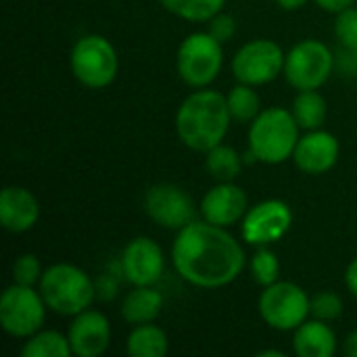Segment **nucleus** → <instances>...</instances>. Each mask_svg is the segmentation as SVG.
<instances>
[{"instance_id":"3","label":"nucleus","mask_w":357,"mask_h":357,"mask_svg":"<svg viewBox=\"0 0 357 357\" xmlns=\"http://www.w3.org/2000/svg\"><path fill=\"white\" fill-rule=\"evenodd\" d=\"M299 130L301 128L291 111L270 107L251 121L249 151L261 163H284L295 153V146L299 142Z\"/></svg>"},{"instance_id":"8","label":"nucleus","mask_w":357,"mask_h":357,"mask_svg":"<svg viewBox=\"0 0 357 357\" xmlns=\"http://www.w3.org/2000/svg\"><path fill=\"white\" fill-rule=\"evenodd\" d=\"M46 303L40 291L13 282L0 299V324L6 335L27 339L36 335L46 318Z\"/></svg>"},{"instance_id":"26","label":"nucleus","mask_w":357,"mask_h":357,"mask_svg":"<svg viewBox=\"0 0 357 357\" xmlns=\"http://www.w3.org/2000/svg\"><path fill=\"white\" fill-rule=\"evenodd\" d=\"M251 272H253V278L257 284H261V287L274 284L280 274V261H278L276 253H272L268 249H259L251 259Z\"/></svg>"},{"instance_id":"33","label":"nucleus","mask_w":357,"mask_h":357,"mask_svg":"<svg viewBox=\"0 0 357 357\" xmlns=\"http://www.w3.org/2000/svg\"><path fill=\"white\" fill-rule=\"evenodd\" d=\"M343 351L347 357H357V331L347 335V339L343 343Z\"/></svg>"},{"instance_id":"21","label":"nucleus","mask_w":357,"mask_h":357,"mask_svg":"<svg viewBox=\"0 0 357 357\" xmlns=\"http://www.w3.org/2000/svg\"><path fill=\"white\" fill-rule=\"evenodd\" d=\"M293 117L301 130H320L326 121V100L318 90H301L293 100Z\"/></svg>"},{"instance_id":"20","label":"nucleus","mask_w":357,"mask_h":357,"mask_svg":"<svg viewBox=\"0 0 357 357\" xmlns=\"http://www.w3.org/2000/svg\"><path fill=\"white\" fill-rule=\"evenodd\" d=\"M169 349L167 335L163 328L149 324H138L126 341V351L132 357H163Z\"/></svg>"},{"instance_id":"32","label":"nucleus","mask_w":357,"mask_h":357,"mask_svg":"<svg viewBox=\"0 0 357 357\" xmlns=\"http://www.w3.org/2000/svg\"><path fill=\"white\" fill-rule=\"evenodd\" d=\"M345 284L347 289L351 291V295L357 297V257L347 266V272H345Z\"/></svg>"},{"instance_id":"30","label":"nucleus","mask_w":357,"mask_h":357,"mask_svg":"<svg viewBox=\"0 0 357 357\" xmlns=\"http://www.w3.org/2000/svg\"><path fill=\"white\" fill-rule=\"evenodd\" d=\"M215 40H220L222 44L224 42H228L232 36H234V31H236V21H234V17H230V15H226V13H218L213 19H209V29H207Z\"/></svg>"},{"instance_id":"5","label":"nucleus","mask_w":357,"mask_h":357,"mask_svg":"<svg viewBox=\"0 0 357 357\" xmlns=\"http://www.w3.org/2000/svg\"><path fill=\"white\" fill-rule=\"evenodd\" d=\"M224 50L222 42L209 31H195L178 48L176 69L180 79L190 88L209 86L222 71Z\"/></svg>"},{"instance_id":"17","label":"nucleus","mask_w":357,"mask_h":357,"mask_svg":"<svg viewBox=\"0 0 357 357\" xmlns=\"http://www.w3.org/2000/svg\"><path fill=\"white\" fill-rule=\"evenodd\" d=\"M40 218L38 199L21 186H6L0 195V224L8 232H25Z\"/></svg>"},{"instance_id":"11","label":"nucleus","mask_w":357,"mask_h":357,"mask_svg":"<svg viewBox=\"0 0 357 357\" xmlns=\"http://www.w3.org/2000/svg\"><path fill=\"white\" fill-rule=\"evenodd\" d=\"M144 213L161 228L182 230L195 222V205L186 190L176 184H155L144 192Z\"/></svg>"},{"instance_id":"19","label":"nucleus","mask_w":357,"mask_h":357,"mask_svg":"<svg viewBox=\"0 0 357 357\" xmlns=\"http://www.w3.org/2000/svg\"><path fill=\"white\" fill-rule=\"evenodd\" d=\"M163 310V295L153 287H134L121 303V316L128 324H149L159 318Z\"/></svg>"},{"instance_id":"13","label":"nucleus","mask_w":357,"mask_h":357,"mask_svg":"<svg viewBox=\"0 0 357 357\" xmlns=\"http://www.w3.org/2000/svg\"><path fill=\"white\" fill-rule=\"evenodd\" d=\"M165 270V257L161 247L149 238L138 236L130 241L121 253V272L134 287H153Z\"/></svg>"},{"instance_id":"35","label":"nucleus","mask_w":357,"mask_h":357,"mask_svg":"<svg viewBox=\"0 0 357 357\" xmlns=\"http://www.w3.org/2000/svg\"><path fill=\"white\" fill-rule=\"evenodd\" d=\"M270 356L284 357V354H282V351H274V349H268V351H259V354H257V357H270Z\"/></svg>"},{"instance_id":"18","label":"nucleus","mask_w":357,"mask_h":357,"mask_svg":"<svg viewBox=\"0 0 357 357\" xmlns=\"http://www.w3.org/2000/svg\"><path fill=\"white\" fill-rule=\"evenodd\" d=\"M293 349L299 357H331L337 351V335L324 320H305L295 328Z\"/></svg>"},{"instance_id":"2","label":"nucleus","mask_w":357,"mask_h":357,"mask_svg":"<svg viewBox=\"0 0 357 357\" xmlns=\"http://www.w3.org/2000/svg\"><path fill=\"white\" fill-rule=\"evenodd\" d=\"M230 121L232 115L226 96L218 90L199 88L182 100L176 113V132L190 151L207 153L222 144Z\"/></svg>"},{"instance_id":"25","label":"nucleus","mask_w":357,"mask_h":357,"mask_svg":"<svg viewBox=\"0 0 357 357\" xmlns=\"http://www.w3.org/2000/svg\"><path fill=\"white\" fill-rule=\"evenodd\" d=\"M161 6L186 21H209L222 13L226 0H159Z\"/></svg>"},{"instance_id":"7","label":"nucleus","mask_w":357,"mask_h":357,"mask_svg":"<svg viewBox=\"0 0 357 357\" xmlns=\"http://www.w3.org/2000/svg\"><path fill=\"white\" fill-rule=\"evenodd\" d=\"M310 297L295 282H274L259 295V316L274 331H295L310 316Z\"/></svg>"},{"instance_id":"12","label":"nucleus","mask_w":357,"mask_h":357,"mask_svg":"<svg viewBox=\"0 0 357 357\" xmlns=\"http://www.w3.org/2000/svg\"><path fill=\"white\" fill-rule=\"evenodd\" d=\"M293 224L291 207L280 199L257 203L245 213L243 238L251 245H270L280 241Z\"/></svg>"},{"instance_id":"22","label":"nucleus","mask_w":357,"mask_h":357,"mask_svg":"<svg viewBox=\"0 0 357 357\" xmlns=\"http://www.w3.org/2000/svg\"><path fill=\"white\" fill-rule=\"evenodd\" d=\"M71 354L69 337H63L56 331H38L25 339L21 349L23 357H67Z\"/></svg>"},{"instance_id":"6","label":"nucleus","mask_w":357,"mask_h":357,"mask_svg":"<svg viewBox=\"0 0 357 357\" xmlns=\"http://www.w3.org/2000/svg\"><path fill=\"white\" fill-rule=\"evenodd\" d=\"M71 71L88 88H107L119 71L115 46L98 33L82 36L71 50Z\"/></svg>"},{"instance_id":"9","label":"nucleus","mask_w":357,"mask_h":357,"mask_svg":"<svg viewBox=\"0 0 357 357\" xmlns=\"http://www.w3.org/2000/svg\"><path fill=\"white\" fill-rule=\"evenodd\" d=\"M335 56L324 42L301 40L287 52L284 77L295 90H318L331 77Z\"/></svg>"},{"instance_id":"4","label":"nucleus","mask_w":357,"mask_h":357,"mask_svg":"<svg viewBox=\"0 0 357 357\" xmlns=\"http://www.w3.org/2000/svg\"><path fill=\"white\" fill-rule=\"evenodd\" d=\"M38 284L46 307L61 316L86 312L96 297L90 276L73 264H54L46 268Z\"/></svg>"},{"instance_id":"29","label":"nucleus","mask_w":357,"mask_h":357,"mask_svg":"<svg viewBox=\"0 0 357 357\" xmlns=\"http://www.w3.org/2000/svg\"><path fill=\"white\" fill-rule=\"evenodd\" d=\"M335 33L343 48L357 50V8L349 6L337 15L335 21Z\"/></svg>"},{"instance_id":"1","label":"nucleus","mask_w":357,"mask_h":357,"mask_svg":"<svg viewBox=\"0 0 357 357\" xmlns=\"http://www.w3.org/2000/svg\"><path fill=\"white\" fill-rule=\"evenodd\" d=\"M172 264L188 284L220 289L241 276L247 255L226 228L195 220L178 230L172 245Z\"/></svg>"},{"instance_id":"28","label":"nucleus","mask_w":357,"mask_h":357,"mask_svg":"<svg viewBox=\"0 0 357 357\" xmlns=\"http://www.w3.org/2000/svg\"><path fill=\"white\" fill-rule=\"evenodd\" d=\"M42 274H44V270L36 255L25 253V255L17 257L13 264V282H17V284L33 287L36 282H40Z\"/></svg>"},{"instance_id":"27","label":"nucleus","mask_w":357,"mask_h":357,"mask_svg":"<svg viewBox=\"0 0 357 357\" xmlns=\"http://www.w3.org/2000/svg\"><path fill=\"white\" fill-rule=\"evenodd\" d=\"M310 314L318 320L331 322L341 318L343 314V301L337 293H318L312 301H310Z\"/></svg>"},{"instance_id":"34","label":"nucleus","mask_w":357,"mask_h":357,"mask_svg":"<svg viewBox=\"0 0 357 357\" xmlns=\"http://www.w3.org/2000/svg\"><path fill=\"white\" fill-rule=\"evenodd\" d=\"M307 0H276V4L284 10H297L305 4Z\"/></svg>"},{"instance_id":"16","label":"nucleus","mask_w":357,"mask_h":357,"mask_svg":"<svg viewBox=\"0 0 357 357\" xmlns=\"http://www.w3.org/2000/svg\"><path fill=\"white\" fill-rule=\"evenodd\" d=\"M201 213L203 220L228 228L247 213V195L241 186L232 182H220L203 197Z\"/></svg>"},{"instance_id":"10","label":"nucleus","mask_w":357,"mask_h":357,"mask_svg":"<svg viewBox=\"0 0 357 357\" xmlns=\"http://www.w3.org/2000/svg\"><path fill=\"white\" fill-rule=\"evenodd\" d=\"M287 54L272 40H251L238 48L232 61V73L241 84L264 86L284 71Z\"/></svg>"},{"instance_id":"24","label":"nucleus","mask_w":357,"mask_h":357,"mask_svg":"<svg viewBox=\"0 0 357 357\" xmlns=\"http://www.w3.org/2000/svg\"><path fill=\"white\" fill-rule=\"evenodd\" d=\"M253 88L255 86L238 84L226 94L230 115L238 123H249L261 113V100H259V96H257V92Z\"/></svg>"},{"instance_id":"15","label":"nucleus","mask_w":357,"mask_h":357,"mask_svg":"<svg viewBox=\"0 0 357 357\" xmlns=\"http://www.w3.org/2000/svg\"><path fill=\"white\" fill-rule=\"evenodd\" d=\"M337 159H339V140L324 130H310L305 136L299 138L293 153L295 165L312 176L331 172Z\"/></svg>"},{"instance_id":"31","label":"nucleus","mask_w":357,"mask_h":357,"mask_svg":"<svg viewBox=\"0 0 357 357\" xmlns=\"http://www.w3.org/2000/svg\"><path fill=\"white\" fill-rule=\"evenodd\" d=\"M314 2L320 8H324L326 13H335V15H339L341 10H345V8L356 4V0H314Z\"/></svg>"},{"instance_id":"23","label":"nucleus","mask_w":357,"mask_h":357,"mask_svg":"<svg viewBox=\"0 0 357 357\" xmlns=\"http://www.w3.org/2000/svg\"><path fill=\"white\" fill-rule=\"evenodd\" d=\"M205 155H207L205 157V167H207L209 176L215 178L218 182H232L234 178L241 176L243 159L232 146L218 144L211 151H207Z\"/></svg>"},{"instance_id":"14","label":"nucleus","mask_w":357,"mask_h":357,"mask_svg":"<svg viewBox=\"0 0 357 357\" xmlns=\"http://www.w3.org/2000/svg\"><path fill=\"white\" fill-rule=\"evenodd\" d=\"M69 345L77 357H96L107 351L111 343V324L107 316L94 310H86L73 316L69 326Z\"/></svg>"}]
</instances>
